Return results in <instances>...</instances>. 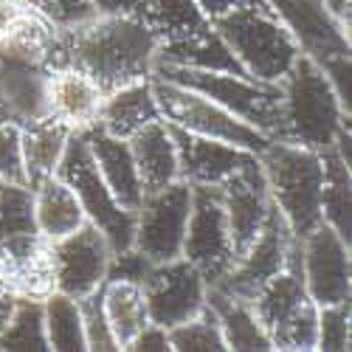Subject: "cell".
Returning <instances> with one entry per match:
<instances>
[{"label": "cell", "instance_id": "6da1fadb", "mask_svg": "<svg viewBox=\"0 0 352 352\" xmlns=\"http://www.w3.org/2000/svg\"><path fill=\"white\" fill-rule=\"evenodd\" d=\"M158 37L144 17L94 14L56 28L54 68H76L107 96L124 85L153 79Z\"/></svg>", "mask_w": 352, "mask_h": 352}, {"label": "cell", "instance_id": "7a4b0ae2", "mask_svg": "<svg viewBox=\"0 0 352 352\" xmlns=\"http://www.w3.org/2000/svg\"><path fill=\"white\" fill-rule=\"evenodd\" d=\"M282 87V119L279 135L274 141L299 144L307 150H327L336 144L341 130L349 127V113L344 110L338 94L321 65L310 54H299Z\"/></svg>", "mask_w": 352, "mask_h": 352}, {"label": "cell", "instance_id": "3957f363", "mask_svg": "<svg viewBox=\"0 0 352 352\" xmlns=\"http://www.w3.org/2000/svg\"><path fill=\"white\" fill-rule=\"evenodd\" d=\"M212 25L231 48L240 68L259 82L279 85L302 54L296 34L274 12L268 0L234 9L212 20Z\"/></svg>", "mask_w": 352, "mask_h": 352}, {"label": "cell", "instance_id": "277c9868", "mask_svg": "<svg viewBox=\"0 0 352 352\" xmlns=\"http://www.w3.org/2000/svg\"><path fill=\"white\" fill-rule=\"evenodd\" d=\"M268 195L285 217L296 240L324 223L321 220V189H324V164L316 150L287 141H271L259 155Z\"/></svg>", "mask_w": 352, "mask_h": 352}, {"label": "cell", "instance_id": "5b68a950", "mask_svg": "<svg viewBox=\"0 0 352 352\" xmlns=\"http://www.w3.org/2000/svg\"><path fill=\"white\" fill-rule=\"evenodd\" d=\"M251 307L259 318L262 330L268 333L274 349H285V352H313L316 349L318 305L305 290L302 240L293 248L287 268L271 276L254 293Z\"/></svg>", "mask_w": 352, "mask_h": 352}, {"label": "cell", "instance_id": "8992f818", "mask_svg": "<svg viewBox=\"0 0 352 352\" xmlns=\"http://www.w3.org/2000/svg\"><path fill=\"white\" fill-rule=\"evenodd\" d=\"M153 76L192 87L206 99L217 102L228 113H234L245 124L256 127L268 138L279 135V119H282V87L271 82H259L245 74H223V71H195L181 65L155 63Z\"/></svg>", "mask_w": 352, "mask_h": 352}, {"label": "cell", "instance_id": "52a82bcc", "mask_svg": "<svg viewBox=\"0 0 352 352\" xmlns=\"http://www.w3.org/2000/svg\"><path fill=\"white\" fill-rule=\"evenodd\" d=\"M56 178H63L71 186V192L76 195L87 223H94L104 234V240L110 243L113 254H122V251L133 248L135 212H127L122 203L113 197V192L107 189L82 130L71 133L68 146L63 153V161H60V166H56Z\"/></svg>", "mask_w": 352, "mask_h": 352}, {"label": "cell", "instance_id": "ba28073f", "mask_svg": "<svg viewBox=\"0 0 352 352\" xmlns=\"http://www.w3.org/2000/svg\"><path fill=\"white\" fill-rule=\"evenodd\" d=\"M54 37L0 40V110L20 127L48 116L45 91L54 71Z\"/></svg>", "mask_w": 352, "mask_h": 352}, {"label": "cell", "instance_id": "9c48e42d", "mask_svg": "<svg viewBox=\"0 0 352 352\" xmlns=\"http://www.w3.org/2000/svg\"><path fill=\"white\" fill-rule=\"evenodd\" d=\"M153 94L161 107L164 122L181 130H189L195 135H206V138H214L231 146H240V150H248L254 155H259L274 141L265 133H259L256 127L237 119L234 113H228L226 107H220L217 102L192 91V87L153 76Z\"/></svg>", "mask_w": 352, "mask_h": 352}, {"label": "cell", "instance_id": "30bf717a", "mask_svg": "<svg viewBox=\"0 0 352 352\" xmlns=\"http://www.w3.org/2000/svg\"><path fill=\"white\" fill-rule=\"evenodd\" d=\"M192 212V186L172 181L155 192H144V200L135 212L133 248L153 262H169L181 256L186 223Z\"/></svg>", "mask_w": 352, "mask_h": 352}, {"label": "cell", "instance_id": "8fae6325", "mask_svg": "<svg viewBox=\"0 0 352 352\" xmlns=\"http://www.w3.org/2000/svg\"><path fill=\"white\" fill-rule=\"evenodd\" d=\"M181 256L200 271L209 287H214L234 265V245L220 186H192V212Z\"/></svg>", "mask_w": 352, "mask_h": 352}, {"label": "cell", "instance_id": "7c38bea8", "mask_svg": "<svg viewBox=\"0 0 352 352\" xmlns=\"http://www.w3.org/2000/svg\"><path fill=\"white\" fill-rule=\"evenodd\" d=\"M141 290L150 321L164 330H172L206 307L209 285L189 259L175 256L169 262H155L144 276Z\"/></svg>", "mask_w": 352, "mask_h": 352}, {"label": "cell", "instance_id": "4fadbf2b", "mask_svg": "<svg viewBox=\"0 0 352 352\" xmlns=\"http://www.w3.org/2000/svg\"><path fill=\"white\" fill-rule=\"evenodd\" d=\"M296 237L290 234L285 217L279 214L276 206H271V214L262 226V231L256 234V240L234 259V265L228 268V274L214 285L223 293H231L237 299L251 302L254 293L265 285L271 276H276L279 271L287 268L290 254L296 248Z\"/></svg>", "mask_w": 352, "mask_h": 352}, {"label": "cell", "instance_id": "5bb4252c", "mask_svg": "<svg viewBox=\"0 0 352 352\" xmlns=\"http://www.w3.org/2000/svg\"><path fill=\"white\" fill-rule=\"evenodd\" d=\"M302 279L307 296L318 307L352 296L349 243L327 223H318L307 237H302Z\"/></svg>", "mask_w": 352, "mask_h": 352}, {"label": "cell", "instance_id": "9a60e30c", "mask_svg": "<svg viewBox=\"0 0 352 352\" xmlns=\"http://www.w3.org/2000/svg\"><path fill=\"white\" fill-rule=\"evenodd\" d=\"M54 245V287L74 299L91 296L104 285L110 265V243L94 223H82Z\"/></svg>", "mask_w": 352, "mask_h": 352}, {"label": "cell", "instance_id": "2e32d148", "mask_svg": "<svg viewBox=\"0 0 352 352\" xmlns=\"http://www.w3.org/2000/svg\"><path fill=\"white\" fill-rule=\"evenodd\" d=\"M169 133L175 141V150H178V175L189 186H220L234 172L259 161L248 150H240V146H231L206 135H195L175 124H169Z\"/></svg>", "mask_w": 352, "mask_h": 352}, {"label": "cell", "instance_id": "e0dca14e", "mask_svg": "<svg viewBox=\"0 0 352 352\" xmlns=\"http://www.w3.org/2000/svg\"><path fill=\"white\" fill-rule=\"evenodd\" d=\"M0 287L17 299H45L54 287V245L43 234L0 240Z\"/></svg>", "mask_w": 352, "mask_h": 352}, {"label": "cell", "instance_id": "ac0fdd59", "mask_svg": "<svg viewBox=\"0 0 352 352\" xmlns=\"http://www.w3.org/2000/svg\"><path fill=\"white\" fill-rule=\"evenodd\" d=\"M220 197H223V209L228 217L234 259H237L256 240V234L262 231V226H265V220L271 214V206H274L259 161L240 172H234L228 181H223Z\"/></svg>", "mask_w": 352, "mask_h": 352}, {"label": "cell", "instance_id": "d6986e66", "mask_svg": "<svg viewBox=\"0 0 352 352\" xmlns=\"http://www.w3.org/2000/svg\"><path fill=\"white\" fill-rule=\"evenodd\" d=\"M91 146V155L96 161V169L104 178L107 189L113 192V197L122 203L127 212H138L141 200H144V186L138 178V169L130 153V141L116 138L110 133H104L102 127H85L82 130Z\"/></svg>", "mask_w": 352, "mask_h": 352}, {"label": "cell", "instance_id": "ffe728a7", "mask_svg": "<svg viewBox=\"0 0 352 352\" xmlns=\"http://www.w3.org/2000/svg\"><path fill=\"white\" fill-rule=\"evenodd\" d=\"M104 94L76 68H54L48 76V116L60 119L74 130L94 127L99 119V107H102Z\"/></svg>", "mask_w": 352, "mask_h": 352}, {"label": "cell", "instance_id": "44dd1931", "mask_svg": "<svg viewBox=\"0 0 352 352\" xmlns=\"http://www.w3.org/2000/svg\"><path fill=\"white\" fill-rule=\"evenodd\" d=\"M161 119L164 116L153 94V79H141V82L119 87V91H113L102 99L96 127H102L104 133L116 138L130 141L138 130Z\"/></svg>", "mask_w": 352, "mask_h": 352}, {"label": "cell", "instance_id": "7402d4cb", "mask_svg": "<svg viewBox=\"0 0 352 352\" xmlns=\"http://www.w3.org/2000/svg\"><path fill=\"white\" fill-rule=\"evenodd\" d=\"M130 153L138 169V178L144 192H155L172 181H181L178 175V150H175V141L169 133V124L153 122L144 130H138L130 138Z\"/></svg>", "mask_w": 352, "mask_h": 352}, {"label": "cell", "instance_id": "603a6c76", "mask_svg": "<svg viewBox=\"0 0 352 352\" xmlns=\"http://www.w3.org/2000/svg\"><path fill=\"white\" fill-rule=\"evenodd\" d=\"M74 127H68L60 119H45L32 122L20 127V146H23V169H25V184L37 186L45 178H54L56 166L63 161V153L68 146Z\"/></svg>", "mask_w": 352, "mask_h": 352}, {"label": "cell", "instance_id": "cb8c5ba5", "mask_svg": "<svg viewBox=\"0 0 352 352\" xmlns=\"http://www.w3.org/2000/svg\"><path fill=\"white\" fill-rule=\"evenodd\" d=\"M206 305L214 310V316L220 321L226 349H231V352H271L274 349L251 302L231 296V293H223L220 287H209Z\"/></svg>", "mask_w": 352, "mask_h": 352}, {"label": "cell", "instance_id": "d4e9b609", "mask_svg": "<svg viewBox=\"0 0 352 352\" xmlns=\"http://www.w3.org/2000/svg\"><path fill=\"white\" fill-rule=\"evenodd\" d=\"M34 220H37V234H43L51 243L68 237L71 231L87 223L76 195L56 175L34 186Z\"/></svg>", "mask_w": 352, "mask_h": 352}, {"label": "cell", "instance_id": "484cf974", "mask_svg": "<svg viewBox=\"0 0 352 352\" xmlns=\"http://www.w3.org/2000/svg\"><path fill=\"white\" fill-rule=\"evenodd\" d=\"M155 63L166 65H181V68H195V71H223V74H245L240 63L234 60L231 48L226 40L214 32V25H209L206 32H200L189 40L158 45ZM248 76V74H245Z\"/></svg>", "mask_w": 352, "mask_h": 352}, {"label": "cell", "instance_id": "4316f807", "mask_svg": "<svg viewBox=\"0 0 352 352\" xmlns=\"http://www.w3.org/2000/svg\"><path fill=\"white\" fill-rule=\"evenodd\" d=\"M102 307L107 327L116 338V346L127 349L133 338L150 324L146 316V302H144V290L135 282H104L102 285Z\"/></svg>", "mask_w": 352, "mask_h": 352}, {"label": "cell", "instance_id": "83f0119b", "mask_svg": "<svg viewBox=\"0 0 352 352\" xmlns=\"http://www.w3.org/2000/svg\"><path fill=\"white\" fill-rule=\"evenodd\" d=\"M321 164H324V189H321V220H324L338 237L346 243L352 240V178L349 164L338 155L336 146L321 150Z\"/></svg>", "mask_w": 352, "mask_h": 352}, {"label": "cell", "instance_id": "f1b7e54d", "mask_svg": "<svg viewBox=\"0 0 352 352\" xmlns=\"http://www.w3.org/2000/svg\"><path fill=\"white\" fill-rule=\"evenodd\" d=\"M144 20L158 37V45L189 40L212 25L195 0H146Z\"/></svg>", "mask_w": 352, "mask_h": 352}, {"label": "cell", "instance_id": "f546056e", "mask_svg": "<svg viewBox=\"0 0 352 352\" xmlns=\"http://www.w3.org/2000/svg\"><path fill=\"white\" fill-rule=\"evenodd\" d=\"M43 318H45V336L48 346L56 352H85V324H82V307L79 299L68 293L51 290L43 299Z\"/></svg>", "mask_w": 352, "mask_h": 352}, {"label": "cell", "instance_id": "4dcf8cb0", "mask_svg": "<svg viewBox=\"0 0 352 352\" xmlns=\"http://www.w3.org/2000/svg\"><path fill=\"white\" fill-rule=\"evenodd\" d=\"M43 299H17L14 313L0 330V352H48Z\"/></svg>", "mask_w": 352, "mask_h": 352}, {"label": "cell", "instance_id": "1f68e13d", "mask_svg": "<svg viewBox=\"0 0 352 352\" xmlns=\"http://www.w3.org/2000/svg\"><path fill=\"white\" fill-rule=\"evenodd\" d=\"M37 234L34 189L14 181H0V240Z\"/></svg>", "mask_w": 352, "mask_h": 352}, {"label": "cell", "instance_id": "d6a6232c", "mask_svg": "<svg viewBox=\"0 0 352 352\" xmlns=\"http://www.w3.org/2000/svg\"><path fill=\"white\" fill-rule=\"evenodd\" d=\"M169 333V346L175 352H226V338L214 310L206 305L184 324H175Z\"/></svg>", "mask_w": 352, "mask_h": 352}, {"label": "cell", "instance_id": "836d02e7", "mask_svg": "<svg viewBox=\"0 0 352 352\" xmlns=\"http://www.w3.org/2000/svg\"><path fill=\"white\" fill-rule=\"evenodd\" d=\"M316 349H321V352L349 349V299L318 307Z\"/></svg>", "mask_w": 352, "mask_h": 352}, {"label": "cell", "instance_id": "e575fe53", "mask_svg": "<svg viewBox=\"0 0 352 352\" xmlns=\"http://www.w3.org/2000/svg\"><path fill=\"white\" fill-rule=\"evenodd\" d=\"M82 307V324H85V341L87 349L94 352H116V338L107 327V318H104V307H102V287L94 290L91 296L79 299Z\"/></svg>", "mask_w": 352, "mask_h": 352}, {"label": "cell", "instance_id": "d590c367", "mask_svg": "<svg viewBox=\"0 0 352 352\" xmlns=\"http://www.w3.org/2000/svg\"><path fill=\"white\" fill-rule=\"evenodd\" d=\"M0 181L25 184L23 146H20V124H14V122H3V124H0Z\"/></svg>", "mask_w": 352, "mask_h": 352}, {"label": "cell", "instance_id": "8d00e7d4", "mask_svg": "<svg viewBox=\"0 0 352 352\" xmlns=\"http://www.w3.org/2000/svg\"><path fill=\"white\" fill-rule=\"evenodd\" d=\"M32 3L45 20H51L56 28L63 25H74L79 20L94 17V6L91 0H25Z\"/></svg>", "mask_w": 352, "mask_h": 352}, {"label": "cell", "instance_id": "74e56055", "mask_svg": "<svg viewBox=\"0 0 352 352\" xmlns=\"http://www.w3.org/2000/svg\"><path fill=\"white\" fill-rule=\"evenodd\" d=\"M150 268H153V262L146 259L141 251L127 248V251H122V254H113V256H110L104 282H116V279H119V282H135V285H141L144 276L150 274Z\"/></svg>", "mask_w": 352, "mask_h": 352}, {"label": "cell", "instance_id": "f35d334b", "mask_svg": "<svg viewBox=\"0 0 352 352\" xmlns=\"http://www.w3.org/2000/svg\"><path fill=\"white\" fill-rule=\"evenodd\" d=\"M127 349H130V352H169V349H172V346H169V333L150 321V324H146V327L133 338V344H130Z\"/></svg>", "mask_w": 352, "mask_h": 352}, {"label": "cell", "instance_id": "ab89813d", "mask_svg": "<svg viewBox=\"0 0 352 352\" xmlns=\"http://www.w3.org/2000/svg\"><path fill=\"white\" fill-rule=\"evenodd\" d=\"M94 14H127V17H144L146 0H91Z\"/></svg>", "mask_w": 352, "mask_h": 352}, {"label": "cell", "instance_id": "60d3db41", "mask_svg": "<svg viewBox=\"0 0 352 352\" xmlns=\"http://www.w3.org/2000/svg\"><path fill=\"white\" fill-rule=\"evenodd\" d=\"M195 3L203 9L209 20H217L234 9H243V6H251V3H262V0H195Z\"/></svg>", "mask_w": 352, "mask_h": 352}, {"label": "cell", "instance_id": "b9f144b4", "mask_svg": "<svg viewBox=\"0 0 352 352\" xmlns=\"http://www.w3.org/2000/svg\"><path fill=\"white\" fill-rule=\"evenodd\" d=\"M318 3L341 32L349 34V0H318Z\"/></svg>", "mask_w": 352, "mask_h": 352}, {"label": "cell", "instance_id": "7bdbcfd3", "mask_svg": "<svg viewBox=\"0 0 352 352\" xmlns=\"http://www.w3.org/2000/svg\"><path fill=\"white\" fill-rule=\"evenodd\" d=\"M14 305H17V296H14V293H9L6 287H0V330L6 327L9 316L14 313Z\"/></svg>", "mask_w": 352, "mask_h": 352}]
</instances>
